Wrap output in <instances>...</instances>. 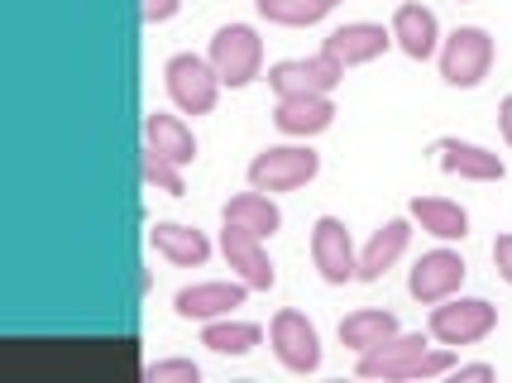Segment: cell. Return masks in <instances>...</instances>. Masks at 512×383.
<instances>
[{"label": "cell", "mask_w": 512, "mask_h": 383, "mask_svg": "<svg viewBox=\"0 0 512 383\" xmlns=\"http://www.w3.org/2000/svg\"><path fill=\"white\" fill-rule=\"evenodd\" d=\"M455 369V355H450V345L441 350H426V336H388L383 345L374 350H364L355 364L359 379H431V374H450Z\"/></svg>", "instance_id": "1"}, {"label": "cell", "mask_w": 512, "mask_h": 383, "mask_svg": "<svg viewBox=\"0 0 512 383\" xmlns=\"http://www.w3.org/2000/svg\"><path fill=\"white\" fill-rule=\"evenodd\" d=\"M163 82H168V96H173L187 115H206L225 87L216 63H211V58H197V53H173L168 68H163Z\"/></svg>", "instance_id": "2"}, {"label": "cell", "mask_w": 512, "mask_h": 383, "mask_svg": "<svg viewBox=\"0 0 512 383\" xmlns=\"http://www.w3.org/2000/svg\"><path fill=\"white\" fill-rule=\"evenodd\" d=\"M426 326H431V336L441 345H474V340H484L498 326V307L484 302V297H446V302L431 307Z\"/></svg>", "instance_id": "3"}, {"label": "cell", "mask_w": 512, "mask_h": 383, "mask_svg": "<svg viewBox=\"0 0 512 383\" xmlns=\"http://www.w3.org/2000/svg\"><path fill=\"white\" fill-rule=\"evenodd\" d=\"M206 58L216 63L225 87H249L259 77V68H264V39L249 24H225V29H216Z\"/></svg>", "instance_id": "4"}, {"label": "cell", "mask_w": 512, "mask_h": 383, "mask_svg": "<svg viewBox=\"0 0 512 383\" xmlns=\"http://www.w3.org/2000/svg\"><path fill=\"white\" fill-rule=\"evenodd\" d=\"M489 68H493V39L479 24H460L446 39V48H441V77L450 87L469 91L489 77Z\"/></svg>", "instance_id": "5"}, {"label": "cell", "mask_w": 512, "mask_h": 383, "mask_svg": "<svg viewBox=\"0 0 512 383\" xmlns=\"http://www.w3.org/2000/svg\"><path fill=\"white\" fill-rule=\"evenodd\" d=\"M316 168H321V158H316L312 149L278 144V149L254 154V163H249V187H259V192H292V187L312 182Z\"/></svg>", "instance_id": "6"}, {"label": "cell", "mask_w": 512, "mask_h": 383, "mask_svg": "<svg viewBox=\"0 0 512 383\" xmlns=\"http://www.w3.org/2000/svg\"><path fill=\"white\" fill-rule=\"evenodd\" d=\"M340 77H345V63L321 48V53H312V58L273 63V68H268V87L278 91V96H312V91L331 96V91L340 87Z\"/></svg>", "instance_id": "7"}, {"label": "cell", "mask_w": 512, "mask_h": 383, "mask_svg": "<svg viewBox=\"0 0 512 383\" xmlns=\"http://www.w3.org/2000/svg\"><path fill=\"white\" fill-rule=\"evenodd\" d=\"M268 340H273V355L292 374H312L316 364H321V336H316V326L302 312H292V307L268 321Z\"/></svg>", "instance_id": "8"}, {"label": "cell", "mask_w": 512, "mask_h": 383, "mask_svg": "<svg viewBox=\"0 0 512 383\" xmlns=\"http://www.w3.org/2000/svg\"><path fill=\"white\" fill-rule=\"evenodd\" d=\"M460 283H465V259H460L455 249H431V254H422V259L412 264V273H407V293L417 297V302H426V307L455 297Z\"/></svg>", "instance_id": "9"}, {"label": "cell", "mask_w": 512, "mask_h": 383, "mask_svg": "<svg viewBox=\"0 0 512 383\" xmlns=\"http://www.w3.org/2000/svg\"><path fill=\"white\" fill-rule=\"evenodd\" d=\"M312 264L321 269L326 283H350L359 278V254H355V240H350V230L340 226L335 216H321L312 226Z\"/></svg>", "instance_id": "10"}, {"label": "cell", "mask_w": 512, "mask_h": 383, "mask_svg": "<svg viewBox=\"0 0 512 383\" xmlns=\"http://www.w3.org/2000/svg\"><path fill=\"white\" fill-rule=\"evenodd\" d=\"M221 254L249 288H259V293L273 288L278 273H273V264H268V254H264V235H254V230H245V226H225L221 230Z\"/></svg>", "instance_id": "11"}, {"label": "cell", "mask_w": 512, "mask_h": 383, "mask_svg": "<svg viewBox=\"0 0 512 383\" xmlns=\"http://www.w3.org/2000/svg\"><path fill=\"white\" fill-rule=\"evenodd\" d=\"M249 283L240 278V283H192V288H182L178 297H173V312L182 316V321H216V316H230L240 302H245Z\"/></svg>", "instance_id": "12"}, {"label": "cell", "mask_w": 512, "mask_h": 383, "mask_svg": "<svg viewBox=\"0 0 512 383\" xmlns=\"http://www.w3.org/2000/svg\"><path fill=\"white\" fill-rule=\"evenodd\" d=\"M388 44H393V29H383V24H340L335 34H326V53L331 58H340L345 68H359V63H374V58H383L388 53Z\"/></svg>", "instance_id": "13"}, {"label": "cell", "mask_w": 512, "mask_h": 383, "mask_svg": "<svg viewBox=\"0 0 512 383\" xmlns=\"http://www.w3.org/2000/svg\"><path fill=\"white\" fill-rule=\"evenodd\" d=\"M436 163L455 173V178H469V182H503V158L489 154V149H479V144H465V139H436Z\"/></svg>", "instance_id": "14"}, {"label": "cell", "mask_w": 512, "mask_h": 383, "mask_svg": "<svg viewBox=\"0 0 512 383\" xmlns=\"http://www.w3.org/2000/svg\"><path fill=\"white\" fill-rule=\"evenodd\" d=\"M149 245H154V254H163L168 264H182V269H201L211 259V240L197 226H178V221H158L149 230Z\"/></svg>", "instance_id": "15"}, {"label": "cell", "mask_w": 512, "mask_h": 383, "mask_svg": "<svg viewBox=\"0 0 512 383\" xmlns=\"http://www.w3.org/2000/svg\"><path fill=\"white\" fill-rule=\"evenodd\" d=\"M335 120V106L331 96H278V111H273V125L283 130V135H321L326 125Z\"/></svg>", "instance_id": "16"}, {"label": "cell", "mask_w": 512, "mask_h": 383, "mask_svg": "<svg viewBox=\"0 0 512 383\" xmlns=\"http://www.w3.org/2000/svg\"><path fill=\"white\" fill-rule=\"evenodd\" d=\"M436 15L426 10V5H417V0H407V5H398V15H393V44L407 53V58H417V63H426L431 53H436Z\"/></svg>", "instance_id": "17"}, {"label": "cell", "mask_w": 512, "mask_h": 383, "mask_svg": "<svg viewBox=\"0 0 512 383\" xmlns=\"http://www.w3.org/2000/svg\"><path fill=\"white\" fill-rule=\"evenodd\" d=\"M407 240H412V226H407L402 216H393V221H388L383 230H374V240L359 249V278H364V283H379L383 273H388L402 259Z\"/></svg>", "instance_id": "18"}, {"label": "cell", "mask_w": 512, "mask_h": 383, "mask_svg": "<svg viewBox=\"0 0 512 383\" xmlns=\"http://www.w3.org/2000/svg\"><path fill=\"white\" fill-rule=\"evenodd\" d=\"M221 216H225V226H245V230H254V235H273V230L283 226V211H278L273 197L259 192V187H249V192H240V197H230Z\"/></svg>", "instance_id": "19"}, {"label": "cell", "mask_w": 512, "mask_h": 383, "mask_svg": "<svg viewBox=\"0 0 512 383\" xmlns=\"http://www.w3.org/2000/svg\"><path fill=\"white\" fill-rule=\"evenodd\" d=\"M388 336H398V316L383 312V307H364V312H350L340 321V345H350L355 355L383 345Z\"/></svg>", "instance_id": "20"}, {"label": "cell", "mask_w": 512, "mask_h": 383, "mask_svg": "<svg viewBox=\"0 0 512 383\" xmlns=\"http://www.w3.org/2000/svg\"><path fill=\"white\" fill-rule=\"evenodd\" d=\"M144 144H149L154 154L173 158V163H192V158H197V139H192V130L182 125L178 115H163V111H154L149 120H144Z\"/></svg>", "instance_id": "21"}, {"label": "cell", "mask_w": 512, "mask_h": 383, "mask_svg": "<svg viewBox=\"0 0 512 383\" xmlns=\"http://www.w3.org/2000/svg\"><path fill=\"white\" fill-rule=\"evenodd\" d=\"M412 221L436 235V240H465L469 235V216L460 202H446V197H417L412 202Z\"/></svg>", "instance_id": "22"}, {"label": "cell", "mask_w": 512, "mask_h": 383, "mask_svg": "<svg viewBox=\"0 0 512 383\" xmlns=\"http://www.w3.org/2000/svg\"><path fill=\"white\" fill-rule=\"evenodd\" d=\"M264 340V331L254 321H230V316H216L201 326V345L216 350V355H249L254 345Z\"/></svg>", "instance_id": "23"}, {"label": "cell", "mask_w": 512, "mask_h": 383, "mask_svg": "<svg viewBox=\"0 0 512 383\" xmlns=\"http://www.w3.org/2000/svg\"><path fill=\"white\" fill-rule=\"evenodd\" d=\"M254 5H259V15H264L268 24H288V29L326 20L335 10V0H254Z\"/></svg>", "instance_id": "24"}, {"label": "cell", "mask_w": 512, "mask_h": 383, "mask_svg": "<svg viewBox=\"0 0 512 383\" xmlns=\"http://www.w3.org/2000/svg\"><path fill=\"white\" fill-rule=\"evenodd\" d=\"M144 178L154 182L158 192H168V197H182V192H187V182H182V163L154 154V149H144Z\"/></svg>", "instance_id": "25"}, {"label": "cell", "mask_w": 512, "mask_h": 383, "mask_svg": "<svg viewBox=\"0 0 512 383\" xmlns=\"http://www.w3.org/2000/svg\"><path fill=\"white\" fill-rule=\"evenodd\" d=\"M144 379L149 383H197L201 379V369L192 360H158L144 369Z\"/></svg>", "instance_id": "26"}, {"label": "cell", "mask_w": 512, "mask_h": 383, "mask_svg": "<svg viewBox=\"0 0 512 383\" xmlns=\"http://www.w3.org/2000/svg\"><path fill=\"white\" fill-rule=\"evenodd\" d=\"M178 5H182V0H144V20H149V24L173 20V15H178Z\"/></svg>", "instance_id": "27"}, {"label": "cell", "mask_w": 512, "mask_h": 383, "mask_svg": "<svg viewBox=\"0 0 512 383\" xmlns=\"http://www.w3.org/2000/svg\"><path fill=\"white\" fill-rule=\"evenodd\" d=\"M493 264H498V273L512 283V235H498V240H493Z\"/></svg>", "instance_id": "28"}, {"label": "cell", "mask_w": 512, "mask_h": 383, "mask_svg": "<svg viewBox=\"0 0 512 383\" xmlns=\"http://www.w3.org/2000/svg\"><path fill=\"white\" fill-rule=\"evenodd\" d=\"M455 374H460V379H474V383H484V379H493V364H460Z\"/></svg>", "instance_id": "29"}, {"label": "cell", "mask_w": 512, "mask_h": 383, "mask_svg": "<svg viewBox=\"0 0 512 383\" xmlns=\"http://www.w3.org/2000/svg\"><path fill=\"white\" fill-rule=\"evenodd\" d=\"M498 130H503V139L512 144V96H503V106H498Z\"/></svg>", "instance_id": "30"}, {"label": "cell", "mask_w": 512, "mask_h": 383, "mask_svg": "<svg viewBox=\"0 0 512 383\" xmlns=\"http://www.w3.org/2000/svg\"><path fill=\"white\" fill-rule=\"evenodd\" d=\"M335 5H340V0H335Z\"/></svg>", "instance_id": "31"}]
</instances>
